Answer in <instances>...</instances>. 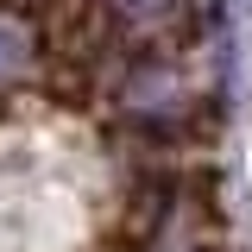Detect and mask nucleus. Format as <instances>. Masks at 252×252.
<instances>
[{
    "mask_svg": "<svg viewBox=\"0 0 252 252\" xmlns=\"http://www.w3.org/2000/svg\"><path fill=\"white\" fill-rule=\"evenodd\" d=\"M32 51H38V38H32V26H26V19H6V13H0V82L26 76Z\"/></svg>",
    "mask_w": 252,
    "mask_h": 252,
    "instance_id": "nucleus-1",
    "label": "nucleus"
},
{
    "mask_svg": "<svg viewBox=\"0 0 252 252\" xmlns=\"http://www.w3.org/2000/svg\"><path fill=\"white\" fill-rule=\"evenodd\" d=\"M107 6H114V19H126V26H139V32L170 26L183 13V0H107Z\"/></svg>",
    "mask_w": 252,
    "mask_h": 252,
    "instance_id": "nucleus-2",
    "label": "nucleus"
},
{
    "mask_svg": "<svg viewBox=\"0 0 252 252\" xmlns=\"http://www.w3.org/2000/svg\"><path fill=\"white\" fill-rule=\"evenodd\" d=\"M246 6H252V0H246Z\"/></svg>",
    "mask_w": 252,
    "mask_h": 252,
    "instance_id": "nucleus-3",
    "label": "nucleus"
}]
</instances>
